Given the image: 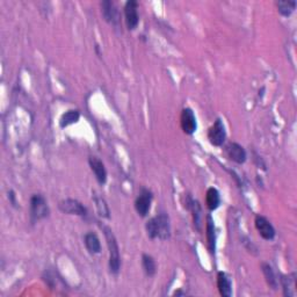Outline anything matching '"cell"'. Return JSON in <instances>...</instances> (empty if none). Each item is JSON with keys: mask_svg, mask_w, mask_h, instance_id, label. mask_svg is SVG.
Wrapping results in <instances>:
<instances>
[{"mask_svg": "<svg viewBox=\"0 0 297 297\" xmlns=\"http://www.w3.org/2000/svg\"><path fill=\"white\" fill-rule=\"evenodd\" d=\"M206 236H207V243H208V250L210 253L215 252V247H216V232H215V224L213 221V217H207V226H206Z\"/></svg>", "mask_w": 297, "mask_h": 297, "instance_id": "cell-14", "label": "cell"}, {"mask_svg": "<svg viewBox=\"0 0 297 297\" xmlns=\"http://www.w3.org/2000/svg\"><path fill=\"white\" fill-rule=\"evenodd\" d=\"M187 208L192 211L193 213V220H194V225H195V228L197 231H201V217H202V215H201V207L197 201H194L192 199H189L188 197V202H187Z\"/></svg>", "mask_w": 297, "mask_h": 297, "instance_id": "cell-17", "label": "cell"}, {"mask_svg": "<svg viewBox=\"0 0 297 297\" xmlns=\"http://www.w3.org/2000/svg\"><path fill=\"white\" fill-rule=\"evenodd\" d=\"M79 118L80 113L78 111H74V109H71V111L65 112L64 114L61 116V119H59V126H61V128H66V127L74 125V123L79 121Z\"/></svg>", "mask_w": 297, "mask_h": 297, "instance_id": "cell-18", "label": "cell"}, {"mask_svg": "<svg viewBox=\"0 0 297 297\" xmlns=\"http://www.w3.org/2000/svg\"><path fill=\"white\" fill-rule=\"evenodd\" d=\"M152 194L148 189L141 190L140 195L135 201V209L141 217H147L151 208Z\"/></svg>", "mask_w": 297, "mask_h": 297, "instance_id": "cell-7", "label": "cell"}, {"mask_svg": "<svg viewBox=\"0 0 297 297\" xmlns=\"http://www.w3.org/2000/svg\"><path fill=\"white\" fill-rule=\"evenodd\" d=\"M88 162H90L91 169L93 171L98 182L100 183V185H105L106 181H107V171H106L104 162L97 157H90Z\"/></svg>", "mask_w": 297, "mask_h": 297, "instance_id": "cell-10", "label": "cell"}, {"mask_svg": "<svg viewBox=\"0 0 297 297\" xmlns=\"http://www.w3.org/2000/svg\"><path fill=\"white\" fill-rule=\"evenodd\" d=\"M104 233L107 240V245L109 250V270H111L112 274H119L120 267H121V258H120V250L118 242H116L114 233L112 232V230L104 226Z\"/></svg>", "mask_w": 297, "mask_h": 297, "instance_id": "cell-2", "label": "cell"}, {"mask_svg": "<svg viewBox=\"0 0 297 297\" xmlns=\"http://www.w3.org/2000/svg\"><path fill=\"white\" fill-rule=\"evenodd\" d=\"M180 123H181V128L183 133L187 134V135H193L194 133L196 132L197 123H196V118L194 112L190 108H185L182 109L181 118H180Z\"/></svg>", "mask_w": 297, "mask_h": 297, "instance_id": "cell-8", "label": "cell"}, {"mask_svg": "<svg viewBox=\"0 0 297 297\" xmlns=\"http://www.w3.org/2000/svg\"><path fill=\"white\" fill-rule=\"evenodd\" d=\"M49 216V207L47 201L41 194H34L30 197V218L33 222H37L40 220Z\"/></svg>", "mask_w": 297, "mask_h": 297, "instance_id": "cell-3", "label": "cell"}, {"mask_svg": "<svg viewBox=\"0 0 297 297\" xmlns=\"http://www.w3.org/2000/svg\"><path fill=\"white\" fill-rule=\"evenodd\" d=\"M296 5L297 2L295 0H280V1L277 2L279 13L284 16L291 15V14L295 10Z\"/></svg>", "mask_w": 297, "mask_h": 297, "instance_id": "cell-20", "label": "cell"}, {"mask_svg": "<svg viewBox=\"0 0 297 297\" xmlns=\"http://www.w3.org/2000/svg\"><path fill=\"white\" fill-rule=\"evenodd\" d=\"M226 151H228L229 158L235 162H237V164H244V162L246 161L247 153H246L245 148L240 146V144H238V143L229 144Z\"/></svg>", "mask_w": 297, "mask_h": 297, "instance_id": "cell-12", "label": "cell"}, {"mask_svg": "<svg viewBox=\"0 0 297 297\" xmlns=\"http://www.w3.org/2000/svg\"><path fill=\"white\" fill-rule=\"evenodd\" d=\"M94 202H95V204H97V209H98L99 215H100L101 217L109 218V209H108L107 203H106V201L104 199H101V197L95 196Z\"/></svg>", "mask_w": 297, "mask_h": 297, "instance_id": "cell-23", "label": "cell"}, {"mask_svg": "<svg viewBox=\"0 0 297 297\" xmlns=\"http://www.w3.org/2000/svg\"><path fill=\"white\" fill-rule=\"evenodd\" d=\"M206 203H207V207L209 208V210H216L218 207H220L221 204V196H220V193H218V190L216 188H214V187H211L207 190V194H206Z\"/></svg>", "mask_w": 297, "mask_h": 297, "instance_id": "cell-16", "label": "cell"}, {"mask_svg": "<svg viewBox=\"0 0 297 297\" xmlns=\"http://www.w3.org/2000/svg\"><path fill=\"white\" fill-rule=\"evenodd\" d=\"M225 139L226 132L224 123L222 122L221 119H217L208 132V140L214 147H222L223 143L225 142Z\"/></svg>", "mask_w": 297, "mask_h": 297, "instance_id": "cell-4", "label": "cell"}, {"mask_svg": "<svg viewBox=\"0 0 297 297\" xmlns=\"http://www.w3.org/2000/svg\"><path fill=\"white\" fill-rule=\"evenodd\" d=\"M59 210L64 214L69 215H76V216L85 217L87 215V210L79 201L73 199H66L63 200L58 204Z\"/></svg>", "mask_w": 297, "mask_h": 297, "instance_id": "cell-5", "label": "cell"}, {"mask_svg": "<svg viewBox=\"0 0 297 297\" xmlns=\"http://www.w3.org/2000/svg\"><path fill=\"white\" fill-rule=\"evenodd\" d=\"M217 287L223 297H230L232 295L231 280L224 272H220L217 275Z\"/></svg>", "mask_w": 297, "mask_h": 297, "instance_id": "cell-13", "label": "cell"}, {"mask_svg": "<svg viewBox=\"0 0 297 297\" xmlns=\"http://www.w3.org/2000/svg\"><path fill=\"white\" fill-rule=\"evenodd\" d=\"M146 229L148 238L151 239L159 238L166 240L171 237V224L168 216L165 213H160L155 217L150 218L147 222Z\"/></svg>", "mask_w": 297, "mask_h": 297, "instance_id": "cell-1", "label": "cell"}, {"mask_svg": "<svg viewBox=\"0 0 297 297\" xmlns=\"http://www.w3.org/2000/svg\"><path fill=\"white\" fill-rule=\"evenodd\" d=\"M102 8V15H104L105 20L111 24H118L119 22V13L116 9L115 3L111 1V0H105L101 2Z\"/></svg>", "mask_w": 297, "mask_h": 297, "instance_id": "cell-11", "label": "cell"}, {"mask_svg": "<svg viewBox=\"0 0 297 297\" xmlns=\"http://www.w3.org/2000/svg\"><path fill=\"white\" fill-rule=\"evenodd\" d=\"M261 271H263L264 277H265V279H266L267 285L270 286L272 289H274L275 291V289L278 288V279H277V277H275L273 268L270 266V264L263 263L261 264Z\"/></svg>", "mask_w": 297, "mask_h": 297, "instance_id": "cell-19", "label": "cell"}, {"mask_svg": "<svg viewBox=\"0 0 297 297\" xmlns=\"http://www.w3.org/2000/svg\"><path fill=\"white\" fill-rule=\"evenodd\" d=\"M139 3L135 0H129L125 5V17H126V24L129 30L136 29L139 26L140 16H139Z\"/></svg>", "mask_w": 297, "mask_h": 297, "instance_id": "cell-6", "label": "cell"}, {"mask_svg": "<svg viewBox=\"0 0 297 297\" xmlns=\"http://www.w3.org/2000/svg\"><path fill=\"white\" fill-rule=\"evenodd\" d=\"M282 287H284V294L285 296L293 297L295 296V291L291 287L295 284V275H284L281 279Z\"/></svg>", "mask_w": 297, "mask_h": 297, "instance_id": "cell-22", "label": "cell"}, {"mask_svg": "<svg viewBox=\"0 0 297 297\" xmlns=\"http://www.w3.org/2000/svg\"><path fill=\"white\" fill-rule=\"evenodd\" d=\"M256 228L259 232V235L266 240H272L275 237V229L271 224V222L264 216H257L256 217Z\"/></svg>", "mask_w": 297, "mask_h": 297, "instance_id": "cell-9", "label": "cell"}, {"mask_svg": "<svg viewBox=\"0 0 297 297\" xmlns=\"http://www.w3.org/2000/svg\"><path fill=\"white\" fill-rule=\"evenodd\" d=\"M8 197H10V201H12L13 206H15L16 202H15V195H14V192H9L8 193Z\"/></svg>", "mask_w": 297, "mask_h": 297, "instance_id": "cell-24", "label": "cell"}, {"mask_svg": "<svg viewBox=\"0 0 297 297\" xmlns=\"http://www.w3.org/2000/svg\"><path fill=\"white\" fill-rule=\"evenodd\" d=\"M142 266L148 278L154 277L155 272H157V266H155V261L153 258L148 254H143L142 257Z\"/></svg>", "mask_w": 297, "mask_h": 297, "instance_id": "cell-21", "label": "cell"}, {"mask_svg": "<svg viewBox=\"0 0 297 297\" xmlns=\"http://www.w3.org/2000/svg\"><path fill=\"white\" fill-rule=\"evenodd\" d=\"M84 243L87 251L92 254H98L101 251V244L99 237L93 232H88L84 237Z\"/></svg>", "mask_w": 297, "mask_h": 297, "instance_id": "cell-15", "label": "cell"}]
</instances>
